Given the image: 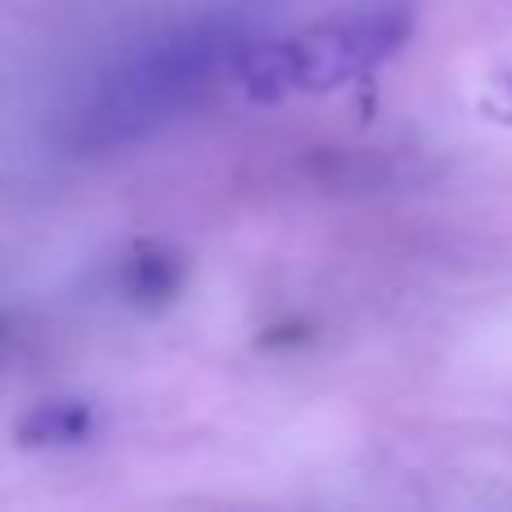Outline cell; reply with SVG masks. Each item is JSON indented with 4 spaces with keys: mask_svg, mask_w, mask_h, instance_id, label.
Here are the masks:
<instances>
[{
    "mask_svg": "<svg viewBox=\"0 0 512 512\" xmlns=\"http://www.w3.org/2000/svg\"><path fill=\"white\" fill-rule=\"evenodd\" d=\"M243 41H248V27L230 14H216L194 18V23L131 50L77 104L68 131H63L68 149H126V144L171 126L212 90V81L221 77L234 54L248 50Z\"/></svg>",
    "mask_w": 512,
    "mask_h": 512,
    "instance_id": "cell-1",
    "label": "cell"
},
{
    "mask_svg": "<svg viewBox=\"0 0 512 512\" xmlns=\"http://www.w3.org/2000/svg\"><path fill=\"white\" fill-rule=\"evenodd\" d=\"M409 14L405 9H364L355 18H328L306 32H292L283 41L252 45L239 54L243 90L261 104L306 90H333L360 72L378 68L382 59L405 45Z\"/></svg>",
    "mask_w": 512,
    "mask_h": 512,
    "instance_id": "cell-2",
    "label": "cell"
},
{
    "mask_svg": "<svg viewBox=\"0 0 512 512\" xmlns=\"http://www.w3.org/2000/svg\"><path fill=\"white\" fill-rule=\"evenodd\" d=\"M95 427V409L86 400H45L32 414L18 418L14 436L32 450H50V445H77Z\"/></svg>",
    "mask_w": 512,
    "mask_h": 512,
    "instance_id": "cell-3",
    "label": "cell"
},
{
    "mask_svg": "<svg viewBox=\"0 0 512 512\" xmlns=\"http://www.w3.org/2000/svg\"><path fill=\"white\" fill-rule=\"evenodd\" d=\"M176 288H180V261L167 248L144 243L122 261V292L131 301H140V306H162V301L176 297Z\"/></svg>",
    "mask_w": 512,
    "mask_h": 512,
    "instance_id": "cell-4",
    "label": "cell"
}]
</instances>
